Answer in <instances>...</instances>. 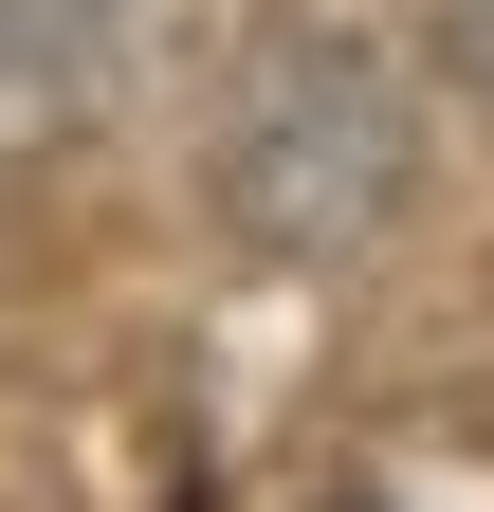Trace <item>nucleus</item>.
Here are the masks:
<instances>
[{"mask_svg": "<svg viewBox=\"0 0 494 512\" xmlns=\"http://www.w3.org/2000/svg\"><path fill=\"white\" fill-rule=\"evenodd\" d=\"M92 74H110V0H0V128L92 110Z\"/></svg>", "mask_w": 494, "mask_h": 512, "instance_id": "obj_2", "label": "nucleus"}, {"mask_svg": "<svg viewBox=\"0 0 494 512\" xmlns=\"http://www.w3.org/2000/svg\"><path fill=\"white\" fill-rule=\"evenodd\" d=\"M330 512H366V494H330Z\"/></svg>", "mask_w": 494, "mask_h": 512, "instance_id": "obj_4", "label": "nucleus"}, {"mask_svg": "<svg viewBox=\"0 0 494 512\" xmlns=\"http://www.w3.org/2000/svg\"><path fill=\"white\" fill-rule=\"evenodd\" d=\"M385 183H403V110L348 74V55H275V92H257V128H238V220L257 238H366L385 220Z\"/></svg>", "mask_w": 494, "mask_h": 512, "instance_id": "obj_1", "label": "nucleus"}, {"mask_svg": "<svg viewBox=\"0 0 494 512\" xmlns=\"http://www.w3.org/2000/svg\"><path fill=\"white\" fill-rule=\"evenodd\" d=\"M458 55H494V0H458Z\"/></svg>", "mask_w": 494, "mask_h": 512, "instance_id": "obj_3", "label": "nucleus"}]
</instances>
